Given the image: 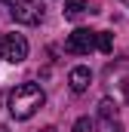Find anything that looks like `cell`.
I'll use <instances>...</instances> for the list:
<instances>
[{"label":"cell","instance_id":"obj_4","mask_svg":"<svg viewBox=\"0 0 129 132\" xmlns=\"http://www.w3.org/2000/svg\"><path fill=\"white\" fill-rule=\"evenodd\" d=\"M92 49H95V31H89V28H77L64 40V52H71V55H89Z\"/></svg>","mask_w":129,"mask_h":132},{"label":"cell","instance_id":"obj_1","mask_svg":"<svg viewBox=\"0 0 129 132\" xmlns=\"http://www.w3.org/2000/svg\"><path fill=\"white\" fill-rule=\"evenodd\" d=\"M43 101H46V92H43L37 83H19V86L9 92L6 108H9V114H12L15 120H28V117H34V114L43 108Z\"/></svg>","mask_w":129,"mask_h":132},{"label":"cell","instance_id":"obj_11","mask_svg":"<svg viewBox=\"0 0 129 132\" xmlns=\"http://www.w3.org/2000/svg\"><path fill=\"white\" fill-rule=\"evenodd\" d=\"M0 132H9V129H6V126H0Z\"/></svg>","mask_w":129,"mask_h":132},{"label":"cell","instance_id":"obj_3","mask_svg":"<svg viewBox=\"0 0 129 132\" xmlns=\"http://www.w3.org/2000/svg\"><path fill=\"white\" fill-rule=\"evenodd\" d=\"M92 132H123V120H120V108L114 98L98 101V117L92 123Z\"/></svg>","mask_w":129,"mask_h":132},{"label":"cell","instance_id":"obj_6","mask_svg":"<svg viewBox=\"0 0 129 132\" xmlns=\"http://www.w3.org/2000/svg\"><path fill=\"white\" fill-rule=\"evenodd\" d=\"M89 83H92V71L86 65H77V68H71V74H68V86H71V92H86L89 89Z\"/></svg>","mask_w":129,"mask_h":132},{"label":"cell","instance_id":"obj_5","mask_svg":"<svg viewBox=\"0 0 129 132\" xmlns=\"http://www.w3.org/2000/svg\"><path fill=\"white\" fill-rule=\"evenodd\" d=\"M3 59L9 65H22L28 59V40L22 34H6L3 37Z\"/></svg>","mask_w":129,"mask_h":132},{"label":"cell","instance_id":"obj_2","mask_svg":"<svg viewBox=\"0 0 129 132\" xmlns=\"http://www.w3.org/2000/svg\"><path fill=\"white\" fill-rule=\"evenodd\" d=\"M9 15L19 22V25H40L43 15H46V6L43 0H3Z\"/></svg>","mask_w":129,"mask_h":132},{"label":"cell","instance_id":"obj_8","mask_svg":"<svg viewBox=\"0 0 129 132\" xmlns=\"http://www.w3.org/2000/svg\"><path fill=\"white\" fill-rule=\"evenodd\" d=\"M95 49L111 52V49H114V34L111 31H95Z\"/></svg>","mask_w":129,"mask_h":132},{"label":"cell","instance_id":"obj_12","mask_svg":"<svg viewBox=\"0 0 129 132\" xmlns=\"http://www.w3.org/2000/svg\"><path fill=\"white\" fill-rule=\"evenodd\" d=\"M43 132H55V129H43Z\"/></svg>","mask_w":129,"mask_h":132},{"label":"cell","instance_id":"obj_10","mask_svg":"<svg viewBox=\"0 0 129 132\" xmlns=\"http://www.w3.org/2000/svg\"><path fill=\"white\" fill-rule=\"evenodd\" d=\"M0 59H3V34H0Z\"/></svg>","mask_w":129,"mask_h":132},{"label":"cell","instance_id":"obj_7","mask_svg":"<svg viewBox=\"0 0 129 132\" xmlns=\"http://www.w3.org/2000/svg\"><path fill=\"white\" fill-rule=\"evenodd\" d=\"M86 12V0H68L64 3V19H80Z\"/></svg>","mask_w":129,"mask_h":132},{"label":"cell","instance_id":"obj_9","mask_svg":"<svg viewBox=\"0 0 129 132\" xmlns=\"http://www.w3.org/2000/svg\"><path fill=\"white\" fill-rule=\"evenodd\" d=\"M74 132H92V123H89V117H80V120L74 123Z\"/></svg>","mask_w":129,"mask_h":132}]
</instances>
